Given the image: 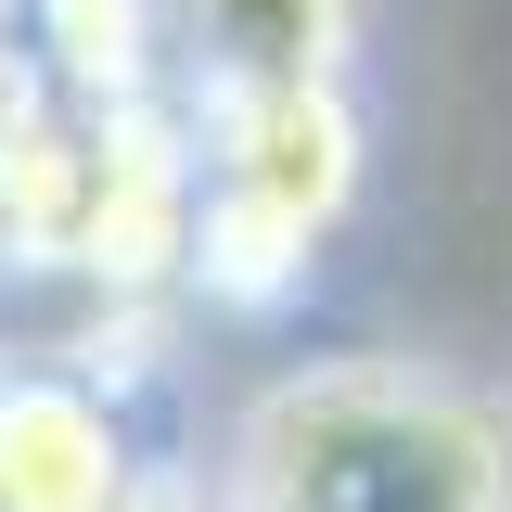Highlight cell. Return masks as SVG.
Listing matches in <instances>:
<instances>
[{"instance_id": "obj_2", "label": "cell", "mask_w": 512, "mask_h": 512, "mask_svg": "<svg viewBox=\"0 0 512 512\" xmlns=\"http://www.w3.org/2000/svg\"><path fill=\"white\" fill-rule=\"evenodd\" d=\"M180 154H192V256L180 295L231 320H269L308 295L320 244L346 231V205L372 192V103L359 77L333 90H244V103H192Z\"/></svg>"}, {"instance_id": "obj_4", "label": "cell", "mask_w": 512, "mask_h": 512, "mask_svg": "<svg viewBox=\"0 0 512 512\" xmlns=\"http://www.w3.org/2000/svg\"><path fill=\"white\" fill-rule=\"evenodd\" d=\"M154 474L116 372H0V512H128Z\"/></svg>"}, {"instance_id": "obj_5", "label": "cell", "mask_w": 512, "mask_h": 512, "mask_svg": "<svg viewBox=\"0 0 512 512\" xmlns=\"http://www.w3.org/2000/svg\"><path fill=\"white\" fill-rule=\"evenodd\" d=\"M128 512H231V500H218V474H154Z\"/></svg>"}, {"instance_id": "obj_1", "label": "cell", "mask_w": 512, "mask_h": 512, "mask_svg": "<svg viewBox=\"0 0 512 512\" xmlns=\"http://www.w3.org/2000/svg\"><path fill=\"white\" fill-rule=\"evenodd\" d=\"M231 512H512V384L423 346H320L244 384L218 436Z\"/></svg>"}, {"instance_id": "obj_3", "label": "cell", "mask_w": 512, "mask_h": 512, "mask_svg": "<svg viewBox=\"0 0 512 512\" xmlns=\"http://www.w3.org/2000/svg\"><path fill=\"white\" fill-rule=\"evenodd\" d=\"M372 0H154V103H244V90H333L359 77Z\"/></svg>"}]
</instances>
